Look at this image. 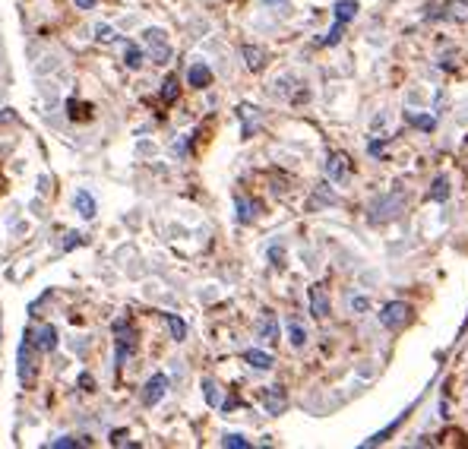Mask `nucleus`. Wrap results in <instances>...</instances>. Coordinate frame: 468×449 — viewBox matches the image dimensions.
<instances>
[{
  "label": "nucleus",
  "mask_w": 468,
  "mask_h": 449,
  "mask_svg": "<svg viewBox=\"0 0 468 449\" xmlns=\"http://www.w3.org/2000/svg\"><path fill=\"white\" fill-rule=\"evenodd\" d=\"M35 354H38V345H35V329H29V332H25V339H23V345H19V383H23V386H32L35 383V370H38Z\"/></svg>",
  "instance_id": "obj_1"
},
{
  "label": "nucleus",
  "mask_w": 468,
  "mask_h": 449,
  "mask_svg": "<svg viewBox=\"0 0 468 449\" xmlns=\"http://www.w3.org/2000/svg\"><path fill=\"white\" fill-rule=\"evenodd\" d=\"M367 213H370V221H373V225H380V221L395 219V215L402 213V199H399V196L393 199V193H389V196H380V199H373V203H370Z\"/></svg>",
  "instance_id": "obj_2"
},
{
  "label": "nucleus",
  "mask_w": 468,
  "mask_h": 449,
  "mask_svg": "<svg viewBox=\"0 0 468 449\" xmlns=\"http://www.w3.org/2000/svg\"><path fill=\"white\" fill-rule=\"evenodd\" d=\"M408 319H411V307H408V304H402V301L386 304V307H383V313H380V323H383L386 329H402Z\"/></svg>",
  "instance_id": "obj_3"
},
{
  "label": "nucleus",
  "mask_w": 468,
  "mask_h": 449,
  "mask_svg": "<svg viewBox=\"0 0 468 449\" xmlns=\"http://www.w3.org/2000/svg\"><path fill=\"white\" fill-rule=\"evenodd\" d=\"M146 45H149V51H152V60L156 64H168V58H171V48L164 45V32L162 29H146Z\"/></svg>",
  "instance_id": "obj_4"
},
{
  "label": "nucleus",
  "mask_w": 468,
  "mask_h": 449,
  "mask_svg": "<svg viewBox=\"0 0 468 449\" xmlns=\"http://www.w3.org/2000/svg\"><path fill=\"white\" fill-rule=\"evenodd\" d=\"M164 392H168V376L164 374H156L152 380L146 383V389H143V405H158V402L164 399Z\"/></svg>",
  "instance_id": "obj_5"
},
{
  "label": "nucleus",
  "mask_w": 468,
  "mask_h": 449,
  "mask_svg": "<svg viewBox=\"0 0 468 449\" xmlns=\"http://www.w3.org/2000/svg\"><path fill=\"white\" fill-rule=\"evenodd\" d=\"M430 16H443L452 23H468V0H443V7L430 13Z\"/></svg>",
  "instance_id": "obj_6"
},
{
  "label": "nucleus",
  "mask_w": 468,
  "mask_h": 449,
  "mask_svg": "<svg viewBox=\"0 0 468 449\" xmlns=\"http://www.w3.org/2000/svg\"><path fill=\"white\" fill-rule=\"evenodd\" d=\"M263 409L269 411V415H282V411L288 409V396L282 386H269V389H263Z\"/></svg>",
  "instance_id": "obj_7"
},
{
  "label": "nucleus",
  "mask_w": 468,
  "mask_h": 449,
  "mask_svg": "<svg viewBox=\"0 0 468 449\" xmlns=\"http://www.w3.org/2000/svg\"><path fill=\"white\" fill-rule=\"evenodd\" d=\"M114 332H117V364H123L127 354L133 352V332H130V326H127V319H117Z\"/></svg>",
  "instance_id": "obj_8"
},
{
  "label": "nucleus",
  "mask_w": 468,
  "mask_h": 449,
  "mask_svg": "<svg viewBox=\"0 0 468 449\" xmlns=\"http://www.w3.org/2000/svg\"><path fill=\"white\" fill-rule=\"evenodd\" d=\"M187 82L193 86V89H206V86L212 82V70H209L206 64H193L187 70Z\"/></svg>",
  "instance_id": "obj_9"
},
{
  "label": "nucleus",
  "mask_w": 468,
  "mask_h": 449,
  "mask_svg": "<svg viewBox=\"0 0 468 449\" xmlns=\"http://www.w3.org/2000/svg\"><path fill=\"white\" fill-rule=\"evenodd\" d=\"M310 311H313V317H329V298H326V288L323 285L310 288Z\"/></svg>",
  "instance_id": "obj_10"
},
{
  "label": "nucleus",
  "mask_w": 468,
  "mask_h": 449,
  "mask_svg": "<svg viewBox=\"0 0 468 449\" xmlns=\"http://www.w3.org/2000/svg\"><path fill=\"white\" fill-rule=\"evenodd\" d=\"M35 345H38V352H54L58 348V329L54 326L35 329Z\"/></svg>",
  "instance_id": "obj_11"
},
{
  "label": "nucleus",
  "mask_w": 468,
  "mask_h": 449,
  "mask_svg": "<svg viewBox=\"0 0 468 449\" xmlns=\"http://www.w3.org/2000/svg\"><path fill=\"white\" fill-rule=\"evenodd\" d=\"M73 203H76V209H79L82 219H95V199H92L89 190H79V193L73 196Z\"/></svg>",
  "instance_id": "obj_12"
},
{
  "label": "nucleus",
  "mask_w": 468,
  "mask_h": 449,
  "mask_svg": "<svg viewBox=\"0 0 468 449\" xmlns=\"http://www.w3.org/2000/svg\"><path fill=\"white\" fill-rule=\"evenodd\" d=\"M247 364H250V367H256V370H269L272 364H275V358H272L269 352H260V348H250V352H247Z\"/></svg>",
  "instance_id": "obj_13"
},
{
  "label": "nucleus",
  "mask_w": 468,
  "mask_h": 449,
  "mask_svg": "<svg viewBox=\"0 0 468 449\" xmlns=\"http://www.w3.org/2000/svg\"><path fill=\"white\" fill-rule=\"evenodd\" d=\"M241 54H244V60H247V66H250V70H263V64H266V54H263V48H254V45H244V48H241Z\"/></svg>",
  "instance_id": "obj_14"
},
{
  "label": "nucleus",
  "mask_w": 468,
  "mask_h": 449,
  "mask_svg": "<svg viewBox=\"0 0 468 449\" xmlns=\"http://www.w3.org/2000/svg\"><path fill=\"white\" fill-rule=\"evenodd\" d=\"M329 178H332V180H345L348 178V158L345 156H332V158H329Z\"/></svg>",
  "instance_id": "obj_15"
},
{
  "label": "nucleus",
  "mask_w": 468,
  "mask_h": 449,
  "mask_svg": "<svg viewBox=\"0 0 468 449\" xmlns=\"http://www.w3.org/2000/svg\"><path fill=\"white\" fill-rule=\"evenodd\" d=\"M260 335H263L266 342H279V323H275L272 313H266L263 317V323H260Z\"/></svg>",
  "instance_id": "obj_16"
},
{
  "label": "nucleus",
  "mask_w": 468,
  "mask_h": 449,
  "mask_svg": "<svg viewBox=\"0 0 468 449\" xmlns=\"http://www.w3.org/2000/svg\"><path fill=\"white\" fill-rule=\"evenodd\" d=\"M288 339H291V345H295V348H304L307 332H304V326H301L297 319H288Z\"/></svg>",
  "instance_id": "obj_17"
},
{
  "label": "nucleus",
  "mask_w": 468,
  "mask_h": 449,
  "mask_svg": "<svg viewBox=\"0 0 468 449\" xmlns=\"http://www.w3.org/2000/svg\"><path fill=\"white\" fill-rule=\"evenodd\" d=\"M164 323H168V329H171V335L177 339V342H184V335H187V326H184L181 317H174V313H164Z\"/></svg>",
  "instance_id": "obj_18"
},
{
  "label": "nucleus",
  "mask_w": 468,
  "mask_h": 449,
  "mask_svg": "<svg viewBox=\"0 0 468 449\" xmlns=\"http://www.w3.org/2000/svg\"><path fill=\"white\" fill-rule=\"evenodd\" d=\"M354 13H358V3H354V0H342V3H336V19L338 23L354 19Z\"/></svg>",
  "instance_id": "obj_19"
},
{
  "label": "nucleus",
  "mask_w": 468,
  "mask_h": 449,
  "mask_svg": "<svg viewBox=\"0 0 468 449\" xmlns=\"http://www.w3.org/2000/svg\"><path fill=\"white\" fill-rule=\"evenodd\" d=\"M123 64L130 66V70H140V64H143V51L136 48V45H127V51H123Z\"/></svg>",
  "instance_id": "obj_20"
},
{
  "label": "nucleus",
  "mask_w": 468,
  "mask_h": 449,
  "mask_svg": "<svg viewBox=\"0 0 468 449\" xmlns=\"http://www.w3.org/2000/svg\"><path fill=\"white\" fill-rule=\"evenodd\" d=\"M203 392L209 405H222V392H219V383L215 380H203Z\"/></svg>",
  "instance_id": "obj_21"
},
{
  "label": "nucleus",
  "mask_w": 468,
  "mask_h": 449,
  "mask_svg": "<svg viewBox=\"0 0 468 449\" xmlns=\"http://www.w3.org/2000/svg\"><path fill=\"white\" fill-rule=\"evenodd\" d=\"M222 446H228V449H247V446H250V440H244L241 433H225V437H222Z\"/></svg>",
  "instance_id": "obj_22"
},
{
  "label": "nucleus",
  "mask_w": 468,
  "mask_h": 449,
  "mask_svg": "<svg viewBox=\"0 0 468 449\" xmlns=\"http://www.w3.org/2000/svg\"><path fill=\"white\" fill-rule=\"evenodd\" d=\"M238 114L247 121L244 133H247V136H250V133H254V121H256V108H250V105H241V108H238Z\"/></svg>",
  "instance_id": "obj_23"
},
{
  "label": "nucleus",
  "mask_w": 468,
  "mask_h": 449,
  "mask_svg": "<svg viewBox=\"0 0 468 449\" xmlns=\"http://www.w3.org/2000/svg\"><path fill=\"white\" fill-rule=\"evenodd\" d=\"M446 196H449V184H446V178H436L434 190H430V199H446Z\"/></svg>",
  "instance_id": "obj_24"
},
{
  "label": "nucleus",
  "mask_w": 468,
  "mask_h": 449,
  "mask_svg": "<svg viewBox=\"0 0 468 449\" xmlns=\"http://www.w3.org/2000/svg\"><path fill=\"white\" fill-rule=\"evenodd\" d=\"M162 98H164V101H174V98H177V80H174V76H168V80H164Z\"/></svg>",
  "instance_id": "obj_25"
},
{
  "label": "nucleus",
  "mask_w": 468,
  "mask_h": 449,
  "mask_svg": "<svg viewBox=\"0 0 468 449\" xmlns=\"http://www.w3.org/2000/svg\"><path fill=\"white\" fill-rule=\"evenodd\" d=\"M238 219L241 221H250V219H254V206L247 203L244 196H238Z\"/></svg>",
  "instance_id": "obj_26"
},
{
  "label": "nucleus",
  "mask_w": 468,
  "mask_h": 449,
  "mask_svg": "<svg viewBox=\"0 0 468 449\" xmlns=\"http://www.w3.org/2000/svg\"><path fill=\"white\" fill-rule=\"evenodd\" d=\"M54 449H70V446H86V440H73V437H60V440H51Z\"/></svg>",
  "instance_id": "obj_27"
},
{
  "label": "nucleus",
  "mask_w": 468,
  "mask_h": 449,
  "mask_svg": "<svg viewBox=\"0 0 468 449\" xmlns=\"http://www.w3.org/2000/svg\"><path fill=\"white\" fill-rule=\"evenodd\" d=\"M95 38L99 41H114V29H111V25H99V29H95Z\"/></svg>",
  "instance_id": "obj_28"
},
{
  "label": "nucleus",
  "mask_w": 468,
  "mask_h": 449,
  "mask_svg": "<svg viewBox=\"0 0 468 449\" xmlns=\"http://www.w3.org/2000/svg\"><path fill=\"white\" fill-rule=\"evenodd\" d=\"M411 123H415V127H421V130H434V117H428V114L411 117Z\"/></svg>",
  "instance_id": "obj_29"
},
{
  "label": "nucleus",
  "mask_w": 468,
  "mask_h": 449,
  "mask_svg": "<svg viewBox=\"0 0 468 449\" xmlns=\"http://www.w3.org/2000/svg\"><path fill=\"white\" fill-rule=\"evenodd\" d=\"M66 111H70V117H73V121H76V117H89V114H86V105H76V101H66Z\"/></svg>",
  "instance_id": "obj_30"
},
{
  "label": "nucleus",
  "mask_w": 468,
  "mask_h": 449,
  "mask_svg": "<svg viewBox=\"0 0 468 449\" xmlns=\"http://www.w3.org/2000/svg\"><path fill=\"white\" fill-rule=\"evenodd\" d=\"M338 38H342V23L332 25V32L326 35V41H323V45H338Z\"/></svg>",
  "instance_id": "obj_31"
},
{
  "label": "nucleus",
  "mask_w": 468,
  "mask_h": 449,
  "mask_svg": "<svg viewBox=\"0 0 468 449\" xmlns=\"http://www.w3.org/2000/svg\"><path fill=\"white\" fill-rule=\"evenodd\" d=\"M111 443H114V446H127L130 440H127V433H123V430H114V433H111Z\"/></svg>",
  "instance_id": "obj_32"
},
{
  "label": "nucleus",
  "mask_w": 468,
  "mask_h": 449,
  "mask_svg": "<svg viewBox=\"0 0 468 449\" xmlns=\"http://www.w3.org/2000/svg\"><path fill=\"white\" fill-rule=\"evenodd\" d=\"M76 244H82V234H66V241H64L66 250H70V247H76Z\"/></svg>",
  "instance_id": "obj_33"
},
{
  "label": "nucleus",
  "mask_w": 468,
  "mask_h": 449,
  "mask_svg": "<svg viewBox=\"0 0 468 449\" xmlns=\"http://www.w3.org/2000/svg\"><path fill=\"white\" fill-rule=\"evenodd\" d=\"M79 383H82V389H92V376H89V374H82V376H79Z\"/></svg>",
  "instance_id": "obj_34"
},
{
  "label": "nucleus",
  "mask_w": 468,
  "mask_h": 449,
  "mask_svg": "<svg viewBox=\"0 0 468 449\" xmlns=\"http://www.w3.org/2000/svg\"><path fill=\"white\" fill-rule=\"evenodd\" d=\"M92 3H95V0H76V7H82V10H89Z\"/></svg>",
  "instance_id": "obj_35"
},
{
  "label": "nucleus",
  "mask_w": 468,
  "mask_h": 449,
  "mask_svg": "<svg viewBox=\"0 0 468 449\" xmlns=\"http://www.w3.org/2000/svg\"><path fill=\"white\" fill-rule=\"evenodd\" d=\"M263 3H272V7H285L288 0H263Z\"/></svg>",
  "instance_id": "obj_36"
},
{
  "label": "nucleus",
  "mask_w": 468,
  "mask_h": 449,
  "mask_svg": "<svg viewBox=\"0 0 468 449\" xmlns=\"http://www.w3.org/2000/svg\"><path fill=\"white\" fill-rule=\"evenodd\" d=\"M3 121H13V111H3V114H0V123Z\"/></svg>",
  "instance_id": "obj_37"
}]
</instances>
